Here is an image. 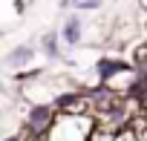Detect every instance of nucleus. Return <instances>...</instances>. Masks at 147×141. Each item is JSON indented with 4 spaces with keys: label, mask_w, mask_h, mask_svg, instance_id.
Segmentation results:
<instances>
[{
    "label": "nucleus",
    "mask_w": 147,
    "mask_h": 141,
    "mask_svg": "<svg viewBox=\"0 0 147 141\" xmlns=\"http://www.w3.org/2000/svg\"><path fill=\"white\" fill-rule=\"evenodd\" d=\"M95 130V115H66L55 112L52 124L40 135V141H87Z\"/></svg>",
    "instance_id": "obj_1"
},
{
    "label": "nucleus",
    "mask_w": 147,
    "mask_h": 141,
    "mask_svg": "<svg viewBox=\"0 0 147 141\" xmlns=\"http://www.w3.org/2000/svg\"><path fill=\"white\" fill-rule=\"evenodd\" d=\"M115 141H138V135H136L130 127H124V130H118V132H115Z\"/></svg>",
    "instance_id": "obj_5"
},
{
    "label": "nucleus",
    "mask_w": 147,
    "mask_h": 141,
    "mask_svg": "<svg viewBox=\"0 0 147 141\" xmlns=\"http://www.w3.org/2000/svg\"><path fill=\"white\" fill-rule=\"evenodd\" d=\"M136 135H138V141H147V127H144L141 132H136Z\"/></svg>",
    "instance_id": "obj_7"
},
{
    "label": "nucleus",
    "mask_w": 147,
    "mask_h": 141,
    "mask_svg": "<svg viewBox=\"0 0 147 141\" xmlns=\"http://www.w3.org/2000/svg\"><path fill=\"white\" fill-rule=\"evenodd\" d=\"M29 58H32V49H29V46H20V49H15V52L9 55V63L20 66V63H26Z\"/></svg>",
    "instance_id": "obj_3"
},
{
    "label": "nucleus",
    "mask_w": 147,
    "mask_h": 141,
    "mask_svg": "<svg viewBox=\"0 0 147 141\" xmlns=\"http://www.w3.org/2000/svg\"><path fill=\"white\" fill-rule=\"evenodd\" d=\"M75 9H101V0H75Z\"/></svg>",
    "instance_id": "obj_6"
},
{
    "label": "nucleus",
    "mask_w": 147,
    "mask_h": 141,
    "mask_svg": "<svg viewBox=\"0 0 147 141\" xmlns=\"http://www.w3.org/2000/svg\"><path fill=\"white\" fill-rule=\"evenodd\" d=\"M138 9H141V12L147 15V0H138Z\"/></svg>",
    "instance_id": "obj_8"
},
{
    "label": "nucleus",
    "mask_w": 147,
    "mask_h": 141,
    "mask_svg": "<svg viewBox=\"0 0 147 141\" xmlns=\"http://www.w3.org/2000/svg\"><path fill=\"white\" fill-rule=\"evenodd\" d=\"M43 52H46L49 58H58V35H55V32H49V35L43 38Z\"/></svg>",
    "instance_id": "obj_4"
},
{
    "label": "nucleus",
    "mask_w": 147,
    "mask_h": 141,
    "mask_svg": "<svg viewBox=\"0 0 147 141\" xmlns=\"http://www.w3.org/2000/svg\"><path fill=\"white\" fill-rule=\"evenodd\" d=\"M81 26H84V23H81L78 17H69V20L63 23V29H61V38H63L69 46H78V43H81Z\"/></svg>",
    "instance_id": "obj_2"
}]
</instances>
